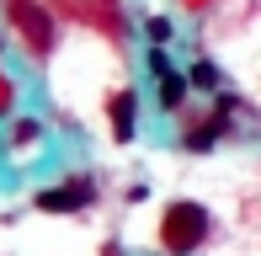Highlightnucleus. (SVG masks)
Masks as SVG:
<instances>
[{
    "mask_svg": "<svg viewBox=\"0 0 261 256\" xmlns=\"http://www.w3.org/2000/svg\"><path fill=\"white\" fill-rule=\"evenodd\" d=\"M203 240H208V208H197V203H171V208H165L160 246L171 256H192Z\"/></svg>",
    "mask_w": 261,
    "mask_h": 256,
    "instance_id": "1",
    "label": "nucleus"
},
{
    "mask_svg": "<svg viewBox=\"0 0 261 256\" xmlns=\"http://www.w3.org/2000/svg\"><path fill=\"white\" fill-rule=\"evenodd\" d=\"M11 21H16V32L27 38L32 54H48L54 48V21H48V11H43L38 0H11Z\"/></svg>",
    "mask_w": 261,
    "mask_h": 256,
    "instance_id": "2",
    "label": "nucleus"
},
{
    "mask_svg": "<svg viewBox=\"0 0 261 256\" xmlns=\"http://www.w3.org/2000/svg\"><path fill=\"white\" fill-rule=\"evenodd\" d=\"M91 197H96V187H91V182H64V187L38 192V208H43V214H75V208H86Z\"/></svg>",
    "mask_w": 261,
    "mask_h": 256,
    "instance_id": "3",
    "label": "nucleus"
},
{
    "mask_svg": "<svg viewBox=\"0 0 261 256\" xmlns=\"http://www.w3.org/2000/svg\"><path fill=\"white\" fill-rule=\"evenodd\" d=\"M107 112H112V134H117V139H134V118H139V101H134V91H117Z\"/></svg>",
    "mask_w": 261,
    "mask_h": 256,
    "instance_id": "4",
    "label": "nucleus"
},
{
    "mask_svg": "<svg viewBox=\"0 0 261 256\" xmlns=\"http://www.w3.org/2000/svg\"><path fill=\"white\" fill-rule=\"evenodd\" d=\"M187 86H192L187 75H176V69H160V107H181Z\"/></svg>",
    "mask_w": 261,
    "mask_h": 256,
    "instance_id": "5",
    "label": "nucleus"
},
{
    "mask_svg": "<svg viewBox=\"0 0 261 256\" xmlns=\"http://www.w3.org/2000/svg\"><path fill=\"white\" fill-rule=\"evenodd\" d=\"M219 134H224V123H219V118H203V128H192V134H187V149H208Z\"/></svg>",
    "mask_w": 261,
    "mask_h": 256,
    "instance_id": "6",
    "label": "nucleus"
},
{
    "mask_svg": "<svg viewBox=\"0 0 261 256\" xmlns=\"http://www.w3.org/2000/svg\"><path fill=\"white\" fill-rule=\"evenodd\" d=\"M187 80H192L197 91H219V80H224V75H219V64H197V69H192Z\"/></svg>",
    "mask_w": 261,
    "mask_h": 256,
    "instance_id": "7",
    "label": "nucleus"
},
{
    "mask_svg": "<svg viewBox=\"0 0 261 256\" xmlns=\"http://www.w3.org/2000/svg\"><path fill=\"white\" fill-rule=\"evenodd\" d=\"M149 38H155V43H171V21H165V16H149Z\"/></svg>",
    "mask_w": 261,
    "mask_h": 256,
    "instance_id": "8",
    "label": "nucleus"
},
{
    "mask_svg": "<svg viewBox=\"0 0 261 256\" xmlns=\"http://www.w3.org/2000/svg\"><path fill=\"white\" fill-rule=\"evenodd\" d=\"M32 139H38V123H32V118H16V144H32Z\"/></svg>",
    "mask_w": 261,
    "mask_h": 256,
    "instance_id": "9",
    "label": "nucleus"
},
{
    "mask_svg": "<svg viewBox=\"0 0 261 256\" xmlns=\"http://www.w3.org/2000/svg\"><path fill=\"white\" fill-rule=\"evenodd\" d=\"M6 101H11V86H6V75H0V107H6Z\"/></svg>",
    "mask_w": 261,
    "mask_h": 256,
    "instance_id": "10",
    "label": "nucleus"
}]
</instances>
